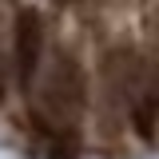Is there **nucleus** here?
Returning a JSON list of instances; mask_svg holds the SVG:
<instances>
[{
    "mask_svg": "<svg viewBox=\"0 0 159 159\" xmlns=\"http://www.w3.org/2000/svg\"><path fill=\"white\" fill-rule=\"evenodd\" d=\"M88 103V84L76 60L60 56L52 64V72L40 84L36 99V131H60V135H76V123L84 116Z\"/></svg>",
    "mask_w": 159,
    "mask_h": 159,
    "instance_id": "obj_1",
    "label": "nucleus"
},
{
    "mask_svg": "<svg viewBox=\"0 0 159 159\" xmlns=\"http://www.w3.org/2000/svg\"><path fill=\"white\" fill-rule=\"evenodd\" d=\"M40 60H44V20L36 12H20L16 16V72L24 88H32Z\"/></svg>",
    "mask_w": 159,
    "mask_h": 159,
    "instance_id": "obj_2",
    "label": "nucleus"
},
{
    "mask_svg": "<svg viewBox=\"0 0 159 159\" xmlns=\"http://www.w3.org/2000/svg\"><path fill=\"white\" fill-rule=\"evenodd\" d=\"M155 107H159V103H155V96H151V92H143V96L131 103V119H135V131L147 139V143L155 139Z\"/></svg>",
    "mask_w": 159,
    "mask_h": 159,
    "instance_id": "obj_3",
    "label": "nucleus"
},
{
    "mask_svg": "<svg viewBox=\"0 0 159 159\" xmlns=\"http://www.w3.org/2000/svg\"><path fill=\"white\" fill-rule=\"evenodd\" d=\"M0 99H4V80H0Z\"/></svg>",
    "mask_w": 159,
    "mask_h": 159,
    "instance_id": "obj_4",
    "label": "nucleus"
}]
</instances>
